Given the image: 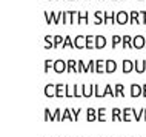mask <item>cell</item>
<instances>
[{
	"label": "cell",
	"instance_id": "1",
	"mask_svg": "<svg viewBox=\"0 0 146 137\" xmlns=\"http://www.w3.org/2000/svg\"><path fill=\"white\" fill-rule=\"evenodd\" d=\"M126 23H129V13L118 11L115 14V25H126Z\"/></svg>",
	"mask_w": 146,
	"mask_h": 137
},
{
	"label": "cell",
	"instance_id": "2",
	"mask_svg": "<svg viewBox=\"0 0 146 137\" xmlns=\"http://www.w3.org/2000/svg\"><path fill=\"white\" fill-rule=\"evenodd\" d=\"M145 45H146V37H143L141 34H137V36L132 39V48H135V49H143Z\"/></svg>",
	"mask_w": 146,
	"mask_h": 137
},
{
	"label": "cell",
	"instance_id": "3",
	"mask_svg": "<svg viewBox=\"0 0 146 137\" xmlns=\"http://www.w3.org/2000/svg\"><path fill=\"white\" fill-rule=\"evenodd\" d=\"M134 69H135V63H134V60H129V59H125L123 62H121V71L125 74H129L132 72Z\"/></svg>",
	"mask_w": 146,
	"mask_h": 137
},
{
	"label": "cell",
	"instance_id": "4",
	"mask_svg": "<svg viewBox=\"0 0 146 137\" xmlns=\"http://www.w3.org/2000/svg\"><path fill=\"white\" fill-rule=\"evenodd\" d=\"M54 71L57 74H62L66 71V62L62 60V59H57V60H54Z\"/></svg>",
	"mask_w": 146,
	"mask_h": 137
},
{
	"label": "cell",
	"instance_id": "5",
	"mask_svg": "<svg viewBox=\"0 0 146 137\" xmlns=\"http://www.w3.org/2000/svg\"><path fill=\"white\" fill-rule=\"evenodd\" d=\"M143 96V86L139 83H132L131 85V97H140Z\"/></svg>",
	"mask_w": 146,
	"mask_h": 137
},
{
	"label": "cell",
	"instance_id": "6",
	"mask_svg": "<svg viewBox=\"0 0 146 137\" xmlns=\"http://www.w3.org/2000/svg\"><path fill=\"white\" fill-rule=\"evenodd\" d=\"M115 71H117V62H115V60H112V59H108V60H106L105 72L112 74V72H115Z\"/></svg>",
	"mask_w": 146,
	"mask_h": 137
},
{
	"label": "cell",
	"instance_id": "7",
	"mask_svg": "<svg viewBox=\"0 0 146 137\" xmlns=\"http://www.w3.org/2000/svg\"><path fill=\"white\" fill-rule=\"evenodd\" d=\"M74 45H76L77 49H82V48H86V36H77L74 39Z\"/></svg>",
	"mask_w": 146,
	"mask_h": 137
},
{
	"label": "cell",
	"instance_id": "8",
	"mask_svg": "<svg viewBox=\"0 0 146 137\" xmlns=\"http://www.w3.org/2000/svg\"><path fill=\"white\" fill-rule=\"evenodd\" d=\"M134 63H135V69H134L135 72L143 74L146 71V60H134Z\"/></svg>",
	"mask_w": 146,
	"mask_h": 137
},
{
	"label": "cell",
	"instance_id": "9",
	"mask_svg": "<svg viewBox=\"0 0 146 137\" xmlns=\"http://www.w3.org/2000/svg\"><path fill=\"white\" fill-rule=\"evenodd\" d=\"M105 23V13L103 11H96L94 13V25H102Z\"/></svg>",
	"mask_w": 146,
	"mask_h": 137
},
{
	"label": "cell",
	"instance_id": "10",
	"mask_svg": "<svg viewBox=\"0 0 146 137\" xmlns=\"http://www.w3.org/2000/svg\"><path fill=\"white\" fill-rule=\"evenodd\" d=\"M56 97H66V85L65 83L56 85Z\"/></svg>",
	"mask_w": 146,
	"mask_h": 137
},
{
	"label": "cell",
	"instance_id": "11",
	"mask_svg": "<svg viewBox=\"0 0 146 137\" xmlns=\"http://www.w3.org/2000/svg\"><path fill=\"white\" fill-rule=\"evenodd\" d=\"M86 119H88V122H94V120H97L98 119L97 109H94V108H88V109H86Z\"/></svg>",
	"mask_w": 146,
	"mask_h": 137
},
{
	"label": "cell",
	"instance_id": "12",
	"mask_svg": "<svg viewBox=\"0 0 146 137\" xmlns=\"http://www.w3.org/2000/svg\"><path fill=\"white\" fill-rule=\"evenodd\" d=\"M45 96L46 97H56V85L54 83L45 85Z\"/></svg>",
	"mask_w": 146,
	"mask_h": 137
},
{
	"label": "cell",
	"instance_id": "13",
	"mask_svg": "<svg viewBox=\"0 0 146 137\" xmlns=\"http://www.w3.org/2000/svg\"><path fill=\"white\" fill-rule=\"evenodd\" d=\"M66 71L68 72H77V60H74V59L66 60Z\"/></svg>",
	"mask_w": 146,
	"mask_h": 137
},
{
	"label": "cell",
	"instance_id": "14",
	"mask_svg": "<svg viewBox=\"0 0 146 137\" xmlns=\"http://www.w3.org/2000/svg\"><path fill=\"white\" fill-rule=\"evenodd\" d=\"M115 14L117 13H106L105 11V25H115Z\"/></svg>",
	"mask_w": 146,
	"mask_h": 137
},
{
	"label": "cell",
	"instance_id": "15",
	"mask_svg": "<svg viewBox=\"0 0 146 137\" xmlns=\"http://www.w3.org/2000/svg\"><path fill=\"white\" fill-rule=\"evenodd\" d=\"M106 46V37L105 36H96V48L97 49H103Z\"/></svg>",
	"mask_w": 146,
	"mask_h": 137
},
{
	"label": "cell",
	"instance_id": "16",
	"mask_svg": "<svg viewBox=\"0 0 146 137\" xmlns=\"http://www.w3.org/2000/svg\"><path fill=\"white\" fill-rule=\"evenodd\" d=\"M111 119L114 120V122H117V120H123V109L112 108V117Z\"/></svg>",
	"mask_w": 146,
	"mask_h": 137
},
{
	"label": "cell",
	"instance_id": "17",
	"mask_svg": "<svg viewBox=\"0 0 146 137\" xmlns=\"http://www.w3.org/2000/svg\"><path fill=\"white\" fill-rule=\"evenodd\" d=\"M132 39L129 34H125L123 36V42H121V48H125V49H128V48H132Z\"/></svg>",
	"mask_w": 146,
	"mask_h": 137
},
{
	"label": "cell",
	"instance_id": "18",
	"mask_svg": "<svg viewBox=\"0 0 146 137\" xmlns=\"http://www.w3.org/2000/svg\"><path fill=\"white\" fill-rule=\"evenodd\" d=\"M139 15H140V11H131L129 13V23L131 25H139Z\"/></svg>",
	"mask_w": 146,
	"mask_h": 137
},
{
	"label": "cell",
	"instance_id": "19",
	"mask_svg": "<svg viewBox=\"0 0 146 137\" xmlns=\"http://www.w3.org/2000/svg\"><path fill=\"white\" fill-rule=\"evenodd\" d=\"M96 89H94V96L102 99V97H106V88H102L100 85H94Z\"/></svg>",
	"mask_w": 146,
	"mask_h": 137
},
{
	"label": "cell",
	"instance_id": "20",
	"mask_svg": "<svg viewBox=\"0 0 146 137\" xmlns=\"http://www.w3.org/2000/svg\"><path fill=\"white\" fill-rule=\"evenodd\" d=\"M134 117V109L132 108H123V122H129Z\"/></svg>",
	"mask_w": 146,
	"mask_h": 137
},
{
	"label": "cell",
	"instance_id": "21",
	"mask_svg": "<svg viewBox=\"0 0 146 137\" xmlns=\"http://www.w3.org/2000/svg\"><path fill=\"white\" fill-rule=\"evenodd\" d=\"M94 89H96L94 85H85L83 83V97H91L94 94Z\"/></svg>",
	"mask_w": 146,
	"mask_h": 137
},
{
	"label": "cell",
	"instance_id": "22",
	"mask_svg": "<svg viewBox=\"0 0 146 137\" xmlns=\"http://www.w3.org/2000/svg\"><path fill=\"white\" fill-rule=\"evenodd\" d=\"M96 48V36H86V49H94Z\"/></svg>",
	"mask_w": 146,
	"mask_h": 137
},
{
	"label": "cell",
	"instance_id": "23",
	"mask_svg": "<svg viewBox=\"0 0 146 137\" xmlns=\"http://www.w3.org/2000/svg\"><path fill=\"white\" fill-rule=\"evenodd\" d=\"M51 13H52V23H54V25H58V23H62L63 11H58V13H56V11H51Z\"/></svg>",
	"mask_w": 146,
	"mask_h": 137
},
{
	"label": "cell",
	"instance_id": "24",
	"mask_svg": "<svg viewBox=\"0 0 146 137\" xmlns=\"http://www.w3.org/2000/svg\"><path fill=\"white\" fill-rule=\"evenodd\" d=\"M97 66H96V72L98 74H102V72H105V68H106V62L105 60H102V59H97Z\"/></svg>",
	"mask_w": 146,
	"mask_h": 137
},
{
	"label": "cell",
	"instance_id": "25",
	"mask_svg": "<svg viewBox=\"0 0 146 137\" xmlns=\"http://www.w3.org/2000/svg\"><path fill=\"white\" fill-rule=\"evenodd\" d=\"M80 22V11H71V25H78Z\"/></svg>",
	"mask_w": 146,
	"mask_h": 137
},
{
	"label": "cell",
	"instance_id": "26",
	"mask_svg": "<svg viewBox=\"0 0 146 137\" xmlns=\"http://www.w3.org/2000/svg\"><path fill=\"white\" fill-rule=\"evenodd\" d=\"M62 48H76V45H74V39L71 37V36H66L65 37V42H63V45H62Z\"/></svg>",
	"mask_w": 146,
	"mask_h": 137
},
{
	"label": "cell",
	"instance_id": "27",
	"mask_svg": "<svg viewBox=\"0 0 146 137\" xmlns=\"http://www.w3.org/2000/svg\"><path fill=\"white\" fill-rule=\"evenodd\" d=\"M114 91H115V97H125V86L121 83H117L114 86Z\"/></svg>",
	"mask_w": 146,
	"mask_h": 137
},
{
	"label": "cell",
	"instance_id": "28",
	"mask_svg": "<svg viewBox=\"0 0 146 137\" xmlns=\"http://www.w3.org/2000/svg\"><path fill=\"white\" fill-rule=\"evenodd\" d=\"M77 72H88V63H85L83 60H77Z\"/></svg>",
	"mask_w": 146,
	"mask_h": 137
},
{
	"label": "cell",
	"instance_id": "29",
	"mask_svg": "<svg viewBox=\"0 0 146 137\" xmlns=\"http://www.w3.org/2000/svg\"><path fill=\"white\" fill-rule=\"evenodd\" d=\"M45 48L46 49L54 48V36H45Z\"/></svg>",
	"mask_w": 146,
	"mask_h": 137
},
{
	"label": "cell",
	"instance_id": "30",
	"mask_svg": "<svg viewBox=\"0 0 146 137\" xmlns=\"http://www.w3.org/2000/svg\"><path fill=\"white\" fill-rule=\"evenodd\" d=\"M97 114H98V122H106V108H97Z\"/></svg>",
	"mask_w": 146,
	"mask_h": 137
},
{
	"label": "cell",
	"instance_id": "31",
	"mask_svg": "<svg viewBox=\"0 0 146 137\" xmlns=\"http://www.w3.org/2000/svg\"><path fill=\"white\" fill-rule=\"evenodd\" d=\"M74 97H83V85H74Z\"/></svg>",
	"mask_w": 146,
	"mask_h": 137
},
{
	"label": "cell",
	"instance_id": "32",
	"mask_svg": "<svg viewBox=\"0 0 146 137\" xmlns=\"http://www.w3.org/2000/svg\"><path fill=\"white\" fill-rule=\"evenodd\" d=\"M66 119H69V120H72V122H76V119H74V114H72V109L66 108L65 111H63V119H62V120H66Z\"/></svg>",
	"mask_w": 146,
	"mask_h": 137
},
{
	"label": "cell",
	"instance_id": "33",
	"mask_svg": "<svg viewBox=\"0 0 146 137\" xmlns=\"http://www.w3.org/2000/svg\"><path fill=\"white\" fill-rule=\"evenodd\" d=\"M82 23H83V25H88L89 23V14L86 13V11H83V13L80 11V22H78V25H82Z\"/></svg>",
	"mask_w": 146,
	"mask_h": 137
},
{
	"label": "cell",
	"instance_id": "34",
	"mask_svg": "<svg viewBox=\"0 0 146 137\" xmlns=\"http://www.w3.org/2000/svg\"><path fill=\"white\" fill-rule=\"evenodd\" d=\"M121 42H123V36H112V43H111V46L112 48H117L118 45H121Z\"/></svg>",
	"mask_w": 146,
	"mask_h": 137
},
{
	"label": "cell",
	"instance_id": "35",
	"mask_svg": "<svg viewBox=\"0 0 146 137\" xmlns=\"http://www.w3.org/2000/svg\"><path fill=\"white\" fill-rule=\"evenodd\" d=\"M132 109H134V119H135L137 122H140V120H141V116H145V109H143V108H140V109L132 108Z\"/></svg>",
	"mask_w": 146,
	"mask_h": 137
},
{
	"label": "cell",
	"instance_id": "36",
	"mask_svg": "<svg viewBox=\"0 0 146 137\" xmlns=\"http://www.w3.org/2000/svg\"><path fill=\"white\" fill-rule=\"evenodd\" d=\"M68 23H71V11H63L62 25H68Z\"/></svg>",
	"mask_w": 146,
	"mask_h": 137
},
{
	"label": "cell",
	"instance_id": "37",
	"mask_svg": "<svg viewBox=\"0 0 146 137\" xmlns=\"http://www.w3.org/2000/svg\"><path fill=\"white\" fill-rule=\"evenodd\" d=\"M63 42H65V37H62L60 34L54 36V48H57V46H62Z\"/></svg>",
	"mask_w": 146,
	"mask_h": 137
},
{
	"label": "cell",
	"instance_id": "38",
	"mask_svg": "<svg viewBox=\"0 0 146 137\" xmlns=\"http://www.w3.org/2000/svg\"><path fill=\"white\" fill-rule=\"evenodd\" d=\"M51 69H54V60L46 59V60H45V72H49Z\"/></svg>",
	"mask_w": 146,
	"mask_h": 137
},
{
	"label": "cell",
	"instance_id": "39",
	"mask_svg": "<svg viewBox=\"0 0 146 137\" xmlns=\"http://www.w3.org/2000/svg\"><path fill=\"white\" fill-rule=\"evenodd\" d=\"M106 96H111V97H115V91H114V86L109 83H106Z\"/></svg>",
	"mask_w": 146,
	"mask_h": 137
},
{
	"label": "cell",
	"instance_id": "40",
	"mask_svg": "<svg viewBox=\"0 0 146 137\" xmlns=\"http://www.w3.org/2000/svg\"><path fill=\"white\" fill-rule=\"evenodd\" d=\"M63 119V111L60 108H56L54 109V120H62Z\"/></svg>",
	"mask_w": 146,
	"mask_h": 137
},
{
	"label": "cell",
	"instance_id": "41",
	"mask_svg": "<svg viewBox=\"0 0 146 137\" xmlns=\"http://www.w3.org/2000/svg\"><path fill=\"white\" fill-rule=\"evenodd\" d=\"M45 120H54V111L49 108H45Z\"/></svg>",
	"mask_w": 146,
	"mask_h": 137
},
{
	"label": "cell",
	"instance_id": "42",
	"mask_svg": "<svg viewBox=\"0 0 146 137\" xmlns=\"http://www.w3.org/2000/svg\"><path fill=\"white\" fill-rule=\"evenodd\" d=\"M96 66H97V62L94 60V59H92V60H89L88 62V72H94V71H96Z\"/></svg>",
	"mask_w": 146,
	"mask_h": 137
},
{
	"label": "cell",
	"instance_id": "43",
	"mask_svg": "<svg viewBox=\"0 0 146 137\" xmlns=\"http://www.w3.org/2000/svg\"><path fill=\"white\" fill-rule=\"evenodd\" d=\"M139 25H146V11H140V15H139Z\"/></svg>",
	"mask_w": 146,
	"mask_h": 137
},
{
	"label": "cell",
	"instance_id": "44",
	"mask_svg": "<svg viewBox=\"0 0 146 137\" xmlns=\"http://www.w3.org/2000/svg\"><path fill=\"white\" fill-rule=\"evenodd\" d=\"M66 97H74V85L72 86H69V85H66Z\"/></svg>",
	"mask_w": 146,
	"mask_h": 137
},
{
	"label": "cell",
	"instance_id": "45",
	"mask_svg": "<svg viewBox=\"0 0 146 137\" xmlns=\"http://www.w3.org/2000/svg\"><path fill=\"white\" fill-rule=\"evenodd\" d=\"M45 20L48 25H51L52 23V13H48V11H45Z\"/></svg>",
	"mask_w": 146,
	"mask_h": 137
},
{
	"label": "cell",
	"instance_id": "46",
	"mask_svg": "<svg viewBox=\"0 0 146 137\" xmlns=\"http://www.w3.org/2000/svg\"><path fill=\"white\" fill-rule=\"evenodd\" d=\"M71 109H72V114H74V119H78V114H80V112H82V108H71Z\"/></svg>",
	"mask_w": 146,
	"mask_h": 137
},
{
	"label": "cell",
	"instance_id": "47",
	"mask_svg": "<svg viewBox=\"0 0 146 137\" xmlns=\"http://www.w3.org/2000/svg\"><path fill=\"white\" fill-rule=\"evenodd\" d=\"M143 97H146V83L143 85Z\"/></svg>",
	"mask_w": 146,
	"mask_h": 137
},
{
	"label": "cell",
	"instance_id": "48",
	"mask_svg": "<svg viewBox=\"0 0 146 137\" xmlns=\"http://www.w3.org/2000/svg\"><path fill=\"white\" fill-rule=\"evenodd\" d=\"M143 119L146 120V108H145V116H143Z\"/></svg>",
	"mask_w": 146,
	"mask_h": 137
},
{
	"label": "cell",
	"instance_id": "49",
	"mask_svg": "<svg viewBox=\"0 0 146 137\" xmlns=\"http://www.w3.org/2000/svg\"><path fill=\"white\" fill-rule=\"evenodd\" d=\"M145 48H146V45H145Z\"/></svg>",
	"mask_w": 146,
	"mask_h": 137
},
{
	"label": "cell",
	"instance_id": "50",
	"mask_svg": "<svg viewBox=\"0 0 146 137\" xmlns=\"http://www.w3.org/2000/svg\"><path fill=\"white\" fill-rule=\"evenodd\" d=\"M140 2H141V0H140Z\"/></svg>",
	"mask_w": 146,
	"mask_h": 137
}]
</instances>
